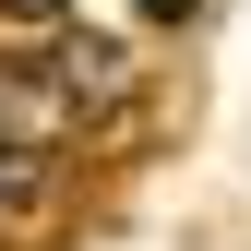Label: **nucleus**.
Instances as JSON below:
<instances>
[{
	"label": "nucleus",
	"mask_w": 251,
	"mask_h": 251,
	"mask_svg": "<svg viewBox=\"0 0 251 251\" xmlns=\"http://www.w3.org/2000/svg\"><path fill=\"white\" fill-rule=\"evenodd\" d=\"M60 120H72V108H60V84L24 72V60H0V155H48Z\"/></svg>",
	"instance_id": "nucleus-1"
},
{
	"label": "nucleus",
	"mask_w": 251,
	"mask_h": 251,
	"mask_svg": "<svg viewBox=\"0 0 251 251\" xmlns=\"http://www.w3.org/2000/svg\"><path fill=\"white\" fill-rule=\"evenodd\" d=\"M12 12H60V0H12Z\"/></svg>",
	"instance_id": "nucleus-2"
}]
</instances>
